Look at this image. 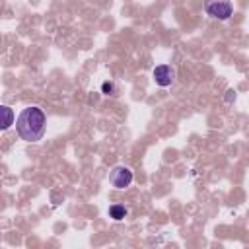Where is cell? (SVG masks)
Instances as JSON below:
<instances>
[{
	"label": "cell",
	"mask_w": 249,
	"mask_h": 249,
	"mask_svg": "<svg viewBox=\"0 0 249 249\" xmlns=\"http://www.w3.org/2000/svg\"><path fill=\"white\" fill-rule=\"evenodd\" d=\"M16 130L19 138L25 142H39L47 130V117L43 109L37 105L21 109V113L16 119Z\"/></svg>",
	"instance_id": "6da1fadb"
},
{
	"label": "cell",
	"mask_w": 249,
	"mask_h": 249,
	"mask_svg": "<svg viewBox=\"0 0 249 249\" xmlns=\"http://www.w3.org/2000/svg\"><path fill=\"white\" fill-rule=\"evenodd\" d=\"M202 6H204L206 16H210L212 19H218V21H226L233 14V6L230 0H204Z\"/></svg>",
	"instance_id": "7a4b0ae2"
},
{
	"label": "cell",
	"mask_w": 249,
	"mask_h": 249,
	"mask_svg": "<svg viewBox=\"0 0 249 249\" xmlns=\"http://www.w3.org/2000/svg\"><path fill=\"white\" fill-rule=\"evenodd\" d=\"M132 179H134L132 169L126 167V165H115V167L109 171V183H111L115 189H119V191L130 187Z\"/></svg>",
	"instance_id": "3957f363"
},
{
	"label": "cell",
	"mask_w": 249,
	"mask_h": 249,
	"mask_svg": "<svg viewBox=\"0 0 249 249\" xmlns=\"http://www.w3.org/2000/svg\"><path fill=\"white\" fill-rule=\"evenodd\" d=\"M152 78L156 82V86L160 88H167L175 82V68L171 64H158L152 70Z\"/></svg>",
	"instance_id": "277c9868"
},
{
	"label": "cell",
	"mask_w": 249,
	"mask_h": 249,
	"mask_svg": "<svg viewBox=\"0 0 249 249\" xmlns=\"http://www.w3.org/2000/svg\"><path fill=\"white\" fill-rule=\"evenodd\" d=\"M126 214H128V210H126V206H124V204H111V206H109V216H111L115 222L124 220V218H126Z\"/></svg>",
	"instance_id": "5b68a950"
},
{
	"label": "cell",
	"mask_w": 249,
	"mask_h": 249,
	"mask_svg": "<svg viewBox=\"0 0 249 249\" xmlns=\"http://www.w3.org/2000/svg\"><path fill=\"white\" fill-rule=\"evenodd\" d=\"M2 113H4V123H2V130H8L14 124V111L8 105H2Z\"/></svg>",
	"instance_id": "8992f818"
},
{
	"label": "cell",
	"mask_w": 249,
	"mask_h": 249,
	"mask_svg": "<svg viewBox=\"0 0 249 249\" xmlns=\"http://www.w3.org/2000/svg\"><path fill=\"white\" fill-rule=\"evenodd\" d=\"M101 93H103V95H115V93H117V84H115L113 80H105V82L101 84Z\"/></svg>",
	"instance_id": "52a82bcc"
}]
</instances>
